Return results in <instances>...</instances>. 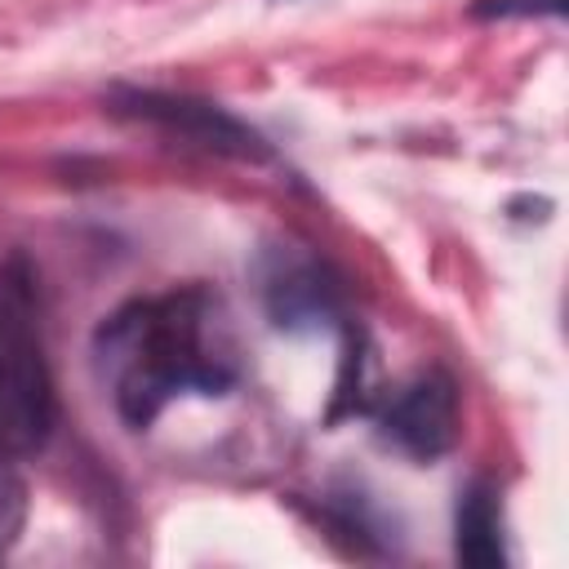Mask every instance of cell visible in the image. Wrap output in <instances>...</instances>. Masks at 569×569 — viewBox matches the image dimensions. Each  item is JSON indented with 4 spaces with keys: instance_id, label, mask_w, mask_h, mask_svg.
Listing matches in <instances>:
<instances>
[{
    "instance_id": "obj_8",
    "label": "cell",
    "mask_w": 569,
    "mask_h": 569,
    "mask_svg": "<svg viewBox=\"0 0 569 569\" xmlns=\"http://www.w3.org/2000/svg\"><path fill=\"white\" fill-rule=\"evenodd\" d=\"M565 0H485L476 13H489V18H533V13H560Z\"/></svg>"
},
{
    "instance_id": "obj_6",
    "label": "cell",
    "mask_w": 569,
    "mask_h": 569,
    "mask_svg": "<svg viewBox=\"0 0 569 569\" xmlns=\"http://www.w3.org/2000/svg\"><path fill=\"white\" fill-rule=\"evenodd\" d=\"M453 556L476 569H502L507 565V529H502V502L498 489L476 480L458 498L453 516Z\"/></svg>"
},
{
    "instance_id": "obj_1",
    "label": "cell",
    "mask_w": 569,
    "mask_h": 569,
    "mask_svg": "<svg viewBox=\"0 0 569 569\" xmlns=\"http://www.w3.org/2000/svg\"><path fill=\"white\" fill-rule=\"evenodd\" d=\"M93 369L129 427H151L182 396H227L240 382V347L209 289L133 298L93 333Z\"/></svg>"
},
{
    "instance_id": "obj_4",
    "label": "cell",
    "mask_w": 569,
    "mask_h": 569,
    "mask_svg": "<svg viewBox=\"0 0 569 569\" xmlns=\"http://www.w3.org/2000/svg\"><path fill=\"white\" fill-rule=\"evenodd\" d=\"M124 102L129 107H120V111H133V116L156 120V124H169V129H178V133H187V138H196V142H204L213 151L267 156V147H262V138L253 129H244L240 120L222 116L209 102H187V98H164V93H129Z\"/></svg>"
},
{
    "instance_id": "obj_7",
    "label": "cell",
    "mask_w": 569,
    "mask_h": 569,
    "mask_svg": "<svg viewBox=\"0 0 569 569\" xmlns=\"http://www.w3.org/2000/svg\"><path fill=\"white\" fill-rule=\"evenodd\" d=\"M22 520H27V489H22L18 471L9 467V458L0 453V556L18 542Z\"/></svg>"
},
{
    "instance_id": "obj_5",
    "label": "cell",
    "mask_w": 569,
    "mask_h": 569,
    "mask_svg": "<svg viewBox=\"0 0 569 569\" xmlns=\"http://www.w3.org/2000/svg\"><path fill=\"white\" fill-rule=\"evenodd\" d=\"M267 307L276 325L320 329L338 320V284L311 258H276V271L267 276Z\"/></svg>"
},
{
    "instance_id": "obj_3",
    "label": "cell",
    "mask_w": 569,
    "mask_h": 569,
    "mask_svg": "<svg viewBox=\"0 0 569 569\" xmlns=\"http://www.w3.org/2000/svg\"><path fill=\"white\" fill-rule=\"evenodd\" d=\"M378 422L400 453L431 462L458 440V391L445 373H422L387 400Z\"/></svg>"
},
{
    "instance_id": "obj_2",
    "label": "cell",
    "mask_w": 569,
    "mask_h": 569,
    "mask_svg": "<svg viewBox=\"0 0 569 569\" xmlns=\"http://www.w3.org/2000/svg\"><path fill=\"white\" fill-rule=\"evenodd\" d=\"M53 378L31 320V298L18 280L0 284V453L22 458L49 440Z\"/></svg>"
}]
</instances>
